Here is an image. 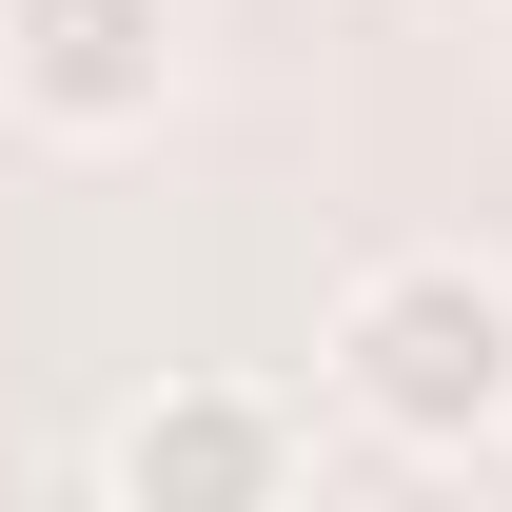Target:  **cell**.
<instances>
[{
    "mask_svg": "<svg viewBox=\"0 0 512 512\" xmlns=\"http://www.w3.org/2000/svg\"><path fill=\"white\" fill-rule=\"evenodd\" d=\"M335 394L394 453H493L512 434V276L473 237H394L335 276Z\"/></svg>",
    "mask_w": 512,
    "mask_h": 512,
    "instance_id": "1",
    "label": "cell"
},
{
    "mask_svg": "<svg viewBox=\"0 0 512 512\" xmlns=\"http://www.w3.org/2000/svg\"><path fill=\"white\" fill-rule=\"evenodd\" d=\"M296 473H316V414L256 375H158L99 434V493H138V512H276Z\"/></svg>",
    "mask_w": 512,
    "mask_h": 512,
    "instance_id": "2",
    "label": "cell"
},
{
    "mask_svg": "<svg viewBox=\"0 0 512 512\" xmlns=\"http://www.w3.org/2000/svg\"><path fill=\"white\" fill-rule=\"evenodd\" d=\"M0 99L40 138H158L178 99V0H0Z\"/></svg>",
    "mask_w": 512,
    "mask_h": 512,
    "instance_id": "3",
    "label": "cell"
}]
</instances>
